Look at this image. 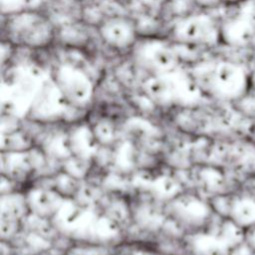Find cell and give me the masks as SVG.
Returning a JSON list of instances; mask_svg holds the SVG:
<instances>
[{"instance_id": "cell-6", "label": "cell", "mask_w": 255, "mask_h": 255, "mask_svg": "<svg viewBox=\"0 0 255 255\" xmlns=\"http://www.w3.org/2000/svg\"><path fill=\"white\" fill-rule=\"evenodd\" d=\"M102 40L112 48L127 49L135 45L136 29L130 20L123 17H113L105 20L99 26Z\"/></svg>"}, {"instance_id": "cell-4", "label": "cell", "mask_w": 255, "mask_h": 255, "mask_svg": "<svg viewBox=\"0 0 255 255\" xmlns=\"http://www.w3.org/2000/svg\"><path fill=\"white\" fill-rule=\"evenodd\" d=\"M220 32L213 20L204 14L187 16L177 21L171 30L174 41L186 45H214Z\"/></svg>"}, {"instance_id": "cell-2", "label": "cell", "mask_w": 255, "mask_h": 255, "mask_svg": "<svg viewBox=\"0 0 255 255\" xmlns=\"http://www.w3.org/2000/svg\"><path fill=\"white\" fill-rule=\"evenodd\" d=\"M199 88L190 72H185L179 67L173 71L152 75L144 83L146 93L156 101H172L187 97Z\"/></svg>"}, {"instance_id": "cell-1", "label": "cell", "mask_w": 255, "mask_h": 255, "mask_svg": "<svg viewBox=\"0 0 255 255\" xmlns=\"http://www.w3.org/2000/svg\"><path fill=\"white\" fill-rule=\"evenodd\" d=\"M6 31L13 44L33 49L50 45L54 38V27L50 20L33 11L24 10L10 15Z\"/></svg>"}, {"instance_id": "cell-3", "label": "cell", "mask_w": 255, "mask_h": 255, "mask_svg": "<svg viewBox=\"0 0 255 255\" xmlns=\"http://www.w3.org/2000/svg\"><path fill=\"white\" fill-rule=\"evenodd\" d=\"M136 64L144 70L158 75L173 71L179 67L178 56L166 42L148 39L137 43L133 49Z\"/></svg>"}, {"instance_id": "cell-7", "label": "cell", "mask_w": 255, "mask_h": 255, "mask_svg": "<svg viewBox=\"0 0 255 255\" xmlns=\"http://www.w3.org/2000/svg\"><path fill=\"white\" fill-rule=\"evenodd\" d=\"M28 0H0V8L3 14L13 15L24 11Z\"/></svg>"}, {"instance_id": "cell-5", "label": "cell", "mask_w": 255, "mask_h": 255, "mask_svg": "<svg viewBox=\"0 0 255 255\" xmlns=\"http://www.w3.org/2000/svg\"><path fill=\"white\" fill-rule=\"evenodd\" d=\"M53 81L62 96L72 102H86L92 95L93 86L89 77L70 64L59 65L55 70Z\"/></svg>"}, {"instance_id": "cell-8", "label": "cell", "mask_w": 255, "mask_h": 255, "mask_svg": "<svg viewBox=\"0 0 255 255\" xmlns=\"http://www.w3.org/2000/svg\"><path fill=\"white\" fill-rule=\"evenodd\" d=\"M198 2H201V3H209L211 1H214V0H196Z\"/></svg>"}]
</instances>
